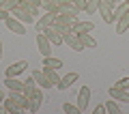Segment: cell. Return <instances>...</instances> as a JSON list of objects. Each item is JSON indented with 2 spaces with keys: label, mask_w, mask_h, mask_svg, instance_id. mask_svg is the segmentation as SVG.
I'll return each mask as SVG.
<instances>
[{
  "label": "cell",
  "mask_w": 129,
  "mask_h": 114,
  "mask_svg": "<svg viewBox=\"0 0 129 114\" xmlns=\"http://www.w3.org/2000/svg\"><path fill=\"white\" fill-rule=\"evenodd\" d=\"M5 26L9 28L11 32H15V35H22V37L26 35V30H28V28H26V24H24V22H19V19H17V17H13V15H9V17L5 19Z\"/></svg>",
  "instance_id": "cell-1"
},
{
  "label": "cell",
  "mask_w": 129,
  "mask_h": 114,
  "mask_svg": "<svg viewBox=\"0 0 129 114\" xmlns=\"http://www.w3.org/2000/svg\"><path fill=\"white\" fill-rule=\"evenodd\" d=\"M64 43H67L73 52H82L84 50V43H82V39H80V35H78V32H73V30L64 35Z\"/></svg>",
  "instance_id": "cell-2"
},
{
  "label": "cell",
  "mask_w": 129,
  "mask_h": 114,
  "mask_svg": "<svg viewBox=\"0 0 129 114\" xmlns=\"http://www.w3.org/2000/svg\"><path fill=\"white\" fill-rule=\"evenodd\" d=\"M26 67H28L26 60H17V63L9 65L7 71H5V78H17V75H22V73L26 71Z\"/></svg>",
  "instance_id": "cell-3"
},
{
  "label": "cell",
  "mask_w": 129,
  "mask_h": 114,
  "mask_svg": "<svg viewBox=\"0 0 129 114\" xmlns=\"http://www.w3.org/2000/svg\"><path fill=\"white\" fill-rule=\"evenodd\" d=\"M37 47H39V52H41V56H50L52 54V41L43 35V32L37 35Z\"/></svg>",
  "instance_id": "cell-4"
},
{
  "label": "cell",
  "mask_w": 129,
  "mask_h": 114,
  "mask_svg": "<svg viewBox=\"0 0 129 114\" xmlns=\"http://www.w3.org/2000/svg\"><path fill=\"white\" fill-rule=\"evenodd\" d=\"M41 32H43V35H45L47 39H50V41H52V45H60V43H64V37L60 35V32L56 30L54 26H47L45 30H41Z\"/></svg>",
  "instance_id": "cell-5"
},
{
  "label": "cell",
  "mask_w": 129,
  "mask_h": 114,
  "mask_svg": "<svg viewBox=\"0 0 129 114\" xmlns=\"http://www.w3.org/2000/svg\"><path fill=\"white\" fill-rule=\"evenodd\" d=\"M56 15H58V13H52V11H43V17L37 22V30L41 32V30H45L47 26H54V19H56Z\"/></svg>",
  "instance_id": "cell-6"
},
{
  "label": "cell",
  "mask_w": 129,
  "mask_h": 114,
  "mask_svg": "<svg viewBox=\"0 0 129 114\" xmlns=\"http://www.w3.org/2000/svg\"><path fill=\"white\" fill-rule=\"evenodd\" d=\"M11 13H13V17H17L19 22H24V24H30L32 19H35V15H32L30 11H28V9H24V7H19V5L15 7V9L11 11Z\"/></svg>",
  "instance_id": "cell-7"
},
{
  "label": "cell",
  "mask_w": 129,
  "mask_h": 114,
  "mask_svg": "<svg viewBox=\"0 0 129 114\" xmlns=\"http://www.w3.org/2000/svg\"><path fill=\"white\" fill-rule=\"evenodd\" d=\"M88 103H90V88L82 86V88H80V93H78V108L84 112V110L88 108Z\"/></svg>",
  "instance_id": "cell-8"
},
{
  "label": "cell",
  "mask_w": 129,
  "mask_h": 114,
  "mask_svg": "<svg viewBox=\"0 0 129 114\" xmlns=\"http://www.w3.org/2000/svg\"><path fill=\"white\" fill-rule=\"evenodd\" d=\"M108 93H110L112 99L123 101V103H129V93L125 91V88H120V86H116V84H114V86H110V91H108Z\"/></svg>",
  "instance_id": "cell-9"
},
{
  "label": "cell",
  "mask_w": 129,
  "mask_h": 114,
  "mask_svg": "<svg viewBox=\"0 0 129 114\" xmlns=\"http://www.w3.org/2000/svg\"><path fill=\"white\" fill-rule=\"evenodd\" d=\"M32 78H35V82H37L39 86L43 88V91H47V88H52V86H54V84H52L50 80H47V75L43 73V69H37V71H32Z\"/></svg>",
  "instance_id": "cell-10"
},
{
  "label": "cell",
  "mask_w": 129,
  "mask_h": 114,
  "mask_svg": "<svg viewBox=\"0 0 129 114\" xmlns=\"http://www.w3.org/2000/svg\"><path fill=\"white\" fill-rule=\"evenodd\" d=\"M92 30H95L92 22H80V19L73 22V32H78V35H86V32H92Z\"/></svg>",
  "instance_id": "cell-11"
},
{
  "label": "cell",
  "mask_w": 129,
  "mask_h": 114,
  "mask_svg": "<svg viewBox=\"0 0 129 114\" xmlns=\"http://www.w3.org/2000/svg\"><path fill=\"white\" fill-rule=\"evenodd\" d=\"M28 99H30V112H39L41 101H43V91H37V88H35V93H32Z\"/></svg>",
  "instance_id": "cell-12"
},
{
  "label": "cell",
  "mask_w": 129,
  "mask_h": 114,
  "mask_svg": "<svg viewBox=\"0 0 129 114\" xmlns=\"http://www.w3.org/2000/svg\"><path fill=\"white\" fill-rule=\"evenodd\" d=\"M78 73H67V75H62L60 78V82H58V88L60 91H64V88H69V86H73L75 82H78Z\"/></svg>",
  "instance_id": "cell-13"
},
{
  "label": "cell",
  "mask_w": 129,
  "mask_h": 114,
  "mask_svg": "<svg viewBox=\"0 0 129 114\" xmlns=\"http://www.w3.org/2000/svg\"><path fill=\"white\" fill-rule=\"evenodd\" d=\"M99 13H101V17H103V22L106 24H114V9L112 7H108V5H99Z\"/></svg>",
  "instance_id": "cell-14"
},
{
  "label": "cell",
  "mask_w": 129,
  "mask_h": 114,
  "mask_svg": "<svg viewBox=\"0 0 129 114\" xmlns=\"http://www.w3.org/2000/svg\"><path fill=\"white\" fill-rule=\"evenodd\" d=\"M127 30H129V11L123 13L118 19H116V32H118V35H125Z\"/></svg>",
  "instance_id": "cell-15"
},
{
  "label": "cell",
  "mask_w": 129,
  "mask_h": 114,
  "mask_svg": "<svg viewBox=\"0 0 129 114\" xmlns=\"http://www.w3.org/2000/svg\"><path fill=\"white\" fill-rule=\"evenodd\" d=\"M43 73L47 75V80H50L54 86H58L60 82V75H58V69H52V67H43Z\"/></svg>",
  "instance_id": "cell-16"
},
{
  "label": "cell",
  "mask_w": 129,
  "mask_h": 114,
  "mask_svg": "<svg viewBox=\"0 0 129 114\" xmlns=\"http://www.w3.org/2000/svg\"><path fill=\"white\" fill-rule=\"evenodd\" d=\"M5 112H15V114H19V112H24V110L17 105V101H15V99L5 97Z\"/></svg>",
  "instance_id": "cell-17"
},
{
  "label": "cell",
  "mask_w": 129,
  "mask_h": 114,
  "mask_svg": "<svg viewBox=\"0 0 129 114\" xmlns=\"http://www.w3.org/2000/svg\"><path fill=\"white\" fill-rule=\"evenodd\" d=\"M5 84L9 91H24V82L17 78H5Z\"/></svg>",
  "instance_id": "cell-18"
},
{
  "label": "cell",
  "mask_w": 129,
  "mask_h": 114,
  "mask_svg": "<svg viewBox=\"0 0 129 114\" xmlns=\"http://www.w3.org/2000/svg\"><path fill=\"white\" fill-rule=\"evenodd\" d=\"M43 67H52V69H60L62 67V60L60 58H54V56H43Z\"/></svg>",
  "instance_id": "cell-19"
},
{
  "label": "cell",
  "mask_w": 129,
  "mask_h": 114,
  "mask_svg": "<svg viewBox=\"0 0 129 114\" xmlns=\"http://www.w3.org/2000/svg\"><path fill=\"white\" fill-rule=\"evenodd\" d=\"M35 84H37V82H35V78L30 75V78H28L26 82H24V91H22V93H24L26 97H30L32 93H35Z\"/></svg>",
  "instance_id": "cell-20"
},
{
  "label": "cell",
  "mask_w": 129,
  "mask_h": 114,
  "mask_svg": "<svg viewBox=\"0 0 129 114\" xmlns=\"http://www.w3.org/2000/svg\"><path fill=\"white\" fill-rule=\"evenodd\" d=\"M41 9L43 11H52V13H58V2H56V0H43Z\"/></svg>",
  "instance_id": "cell-21"
},
{
  "label": "cell",
  "mask_w": 129,
  "mask_h": 114,
  "mask_svg": "<svg viewBox=\"0 0 129 114\" xmlns=\"http://www.w3.org/2000/svg\"><path fill=\"white\" fill-rule=\"evenodd\" d=\"M80 39H82L84 47H92V50L97 47V41H95V39L90 37V32H86V35H80Z\"/></svg>",
  "instance_id": "cell-22"
},
{
  "label": "cell",
  "mask_w": 129,
  "mask_h": 114,
  "mask_svg": "<svg viewBox=\"0 0 129 114\" xmlns=\"http://www.w3.org/2000/svg\"><path fill=\"white\" fill-rule=\"evenodd\" d=\"M99 5H101V0H88V2H86V11H84V13L92 15L95 11H99Z\"/></svg>",
  "instance_id": "cell-23"
},
{
  "label": "cell",
  "mask_w": 129,
  "mask_h": 114,
  "mask_svg": "<svg viewBox=\"0 0 129 114\" xmlns=\"http://www.w3.org/2000/svg\"><path fill=\"white\" fill-rule=\"evenodd\" d=\"M62 112L64 114H82V110L78 108V103H62Z\"/></svg>",
  "instance_id": "cell-24"
},
{
  "label": "cell",
  "mask_w": 129,
  "mask_h": 114,
  "mask_svg": "<svg viewBox=\"0 0 129 114\" xmlns=\"http://www.w3.org/2000/svg\"><path fill=\"white\" fill-rule=\"evenodd\" d=\"M106 110H108L110 114H120V108H118V103H116V99H110V101H108V103H106Z\"/></svg>",
  "instance_id": "cell-25"
},
{
  "label": "cell",
  "mask_w": 129,
  "mask_h": 114,
  "mask_svg": "<svg viewBox=\"0 0 129 114\" xmlns=\"http://www.w3.org/2000/svg\"><path fill=\"white\" fill-rule=\"evenodd\" d=\"M17 5H19V0H2V5H0V7H2L5 11H13Z\"/></svg>",
  "instance_id": "cell-26"
},
{
  "label": "cell",
  "mask_w": 129,
  "mask_h": 114,
  "mask_svg": "<svg viewBox=\"0 0 129 114\" xmlns=\"http://www.w3.org/2000/svg\"><path fill=\"white\" fill-rule=\"evenodd\" d=\"M71 2H73V7L80 11V13H82V11H86V2H88V0H71Z\"/></svg>",
  "instance_id": "cell-27"
},
{
  "label": "cell",
  "mask_w": 129,
  "mask_h": 114,
  "mask_svg": "<svg viewBox=\"0 0 129 114\" xmlns=\"http://www.w3.org/2000/svg\"><path fill=\"white\" fill-rule=\"evenodd\" d=\"M116 86H120V88H125V91H127V88H129V78L118 80V82H116Z\"/></svg>",
  "instance_id": "cell-28"
},
{
  "label": "cell",
  "mask_w": 129,
  "mask_h": 114,
  "mask_svg": "<svg viewBox=\"0 0 129 114\" xmlns=\"http://www.w3.org/2000/svg\"><path fill=\"white\" fill-rule=\"evenodd\" d=\"M9 15H11V11H5L2 7H0V22H5V19L9 17Z\"/></svg>",
  "instance_id": "cell-29"
},
{
  "label": "cell",
  "mask_w": 129,
  "mask_h": 114,
  "mask_svg": "<svg viewBox=\"0 0 129 114\" xmlns=\"http://www.w3.org/2000/svg\"><path fill=\"white\" fill-rule=\"evenodd\" d=\"M103 112H108V110H106V103H103V105H97V108H95V114H103Z\"/></svg>",
  "instance_id": "cell-30"
},
{
  "label": "cell",
  "mask_w": 129,
  "mask_h": 114,
  "mask_svg": "<svg viewBox=\"0 0 129 114\" xmlns=\"http://www.w3.org/2000/svg\"><path fill=\"white\" fill-rule=\"evenodd\" d=\"M101 2H103V5H108V7H112V9H114L118 0H101Z\"/></svg>",
  "instance_id": "cell-31"
},
{
  "label": "cell",
  "mask_w": 129,
  "mask_h": 114,
  "mask_svg": "<svg viewBox=\"0 0 129 114\" xmlns=\"http://www.w3.org/2000/svg\"><path fill=\"white\" fill-rule=\"evenodd\" d=\"M5 97H7V95H5L2 91H0V103H5Z\"/></svg>",
  "instance_id": "cell-32"
},
{
  "label": "cell",
  "mask_w": 129,
  "mask_h": 114,
  "mask_svg": "<svg viewBox=\"0 0 129 114\" xmlns=\"http://www.w3.org/2000/svg\"><path fill=\"white\" fill-rule=\"evenodd\" d=\"M0 60H2V41H0Z\"/></svg>",
  "instance_id": "cell-33"
},
{
  "label": "cell",
  "mask_w": 129,
  "mask_h": 114,
  "mask_svg": "<svg viewBox=\"0 0 129 114\" xmlns=\"http://www.w3.org/2000/svg\"><path fill=\"white\" fill-rule=\"evenodd\" d=\"M123 2H127V5H129V0H123Z\"/></svg>",
  "instance_id": "cell-34"
}]
</instances>
